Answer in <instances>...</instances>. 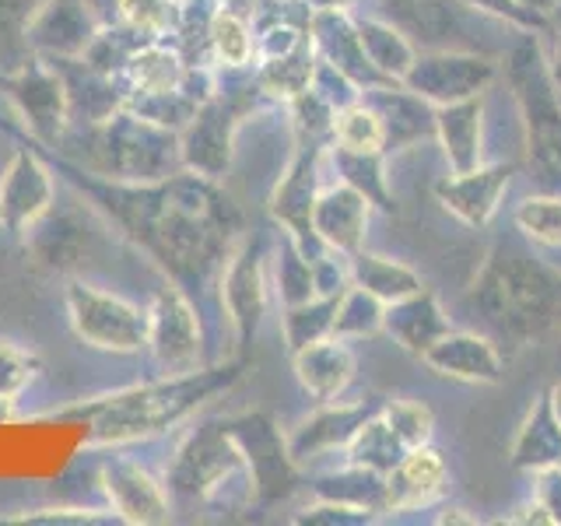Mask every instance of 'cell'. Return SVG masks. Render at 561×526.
I'll list each match as a JSON object with an SVG mask.
<instances>
[{"label":"cell","instance_id":"1","mask_svg":"<svg viewBox=\"0 0 561 526\" xmlns=\"http://www.w3.org/2000/svg\"><path fill=\"white\" fill-rule=\"evenodd\" d=\"M35 148L123 242L145 253L190 298L215 285L228 253L242 239V210L218 180L180 169L158 183H119L81 169L46 145Z\"/></svg>","mask_w":561,"mask_h":526},{"label":"cell","instance_id":"2","mask_svg":"<svg viewBox=\"0 0 561 526\" xmlns=\"http://www.w3.org/2000/svg\"><path fill=\"white\" fill-rule=\"evenodd\" d=\"M242 379V365H201L193 373H175L151 382H134L123 390H110L88 400H75L67 408L46 411V421H75L84 432V449H123L134 443H151L169 435L183 421L197 414L207 400L228 393Z\"/></svg>","mask_w":561,"mask_h":526},{"label":"cell","instance_id":"3","mask_svg":"<svg viewBox=\"0 0 561 526\" xmlns=\"http://www.w3.org/2000/svg\"><path fill=\"white\" fill-rule=\"evenodd\" d=\"M53 151L119 183H158L183 169L180 134L137 116L127 105L92 127H70Z\"/></svg>","mask_w":561,"mask_h":526},{"label":"cell","instance_id":"4","mask_svg":"<svg viewBox=\"0 0 561 526\" xmlns=\"http://www.w3.org/2000/svg\"><path fill=\"white\" fill-rule=\"evenodd\" d=\"M245 67H218V84L210 99L201 105L193 119L180 130L183 169L207 175V180H225L232 165V140L239 123L256 110L263 99L256 75L245 81Z\"/></svg>","mask_w":561,"mask_h":526},{"label":"cell","instance_id":"5","mask_svg":"<svg viewBox=\"0 0 561 526\" xmlns=\"http://www.w3.org/2000/svg\"><path fill=\"white\" fill-rule=\"evenodd\" d=\"M67 323L75 338L105 355H140L148 351V306L140 309L116 291H102L88 281H67Z\"/></svg>","mask_w":561,"mask_h":526},{"label":"cell","instance_id":"6","mask_svg":"<svg viewBox=\"0 0 561 526\" xmlns=\"http://www.w3.org/2000/svg\"><path fill=\"white\" fill-rule=\"evenodd\" d=\"M245 470L242 453L236 446L232 432L225 428V418H210L190 425L186 435L175 443L165 464V488L169 495L183 499H210L218 488H225Z\"/></svg>","mask_w":561,"mask_h":526},{"label":"cell","instance_id":"7","mask_svg":"<svg viewBox=\"0 0 561 526\" xmlns=\"http://www.w3.org/2000/svg\"><path fill=\"white\" fill-rule=\"evenodd\" d=\"M0 95L8 99L18 123H22V134L32 137L35 145L57 148L70 130L67 88L60 70L46 57L32 53L22 67L0 70Z\"/></svg>","mask_w":561,"mask_h":526},{"label":"cell","instance_id":"8","mask_svg":"<svg viewBox=\"0 0 561 526\" xmlns=\"http://www.w3.org/2000/svg\"><path fill=\"white\" fill-rule=\"evenodd\" d=\"M49 158L32 145V140L14 130V148L4 172H0V228L8 236L25 239L28 228L49 215L57 204V183H53Z\"/></svg>","mask_w":561,"mask_h":526},{"label":"cell","instance_id":"9","mask_svg":"<svg viewBox=\"0 0 561 526\" xmlns=\"http://www.w3.org/2000/svg\"><path fill=\"white\" fill-rule=\"evenodd\" d=\"M148 355L165 376L193 373L204 358V327L193 298L165 281L148 302Z\"/></svg>","mask_w":561,"mask_h":526},{"label":"cell","instance_id":"10","mask_svg":"<svg viewBox=\"0 0 561 526\" xmlns=\"http://www.w3.org/2000/svg\"><path fill=\"white\" fill-rule=\"evenodd\" d=\"M225 428L232 432L236 446L242 453V464L253 481L260 505H271L277 499L291 495V488L298 484L295 456L274 421L260 411H250V414L225 418Z\"/></svg>","mask_w":561,"mask_h":526},{"label":"cell","instance_id":"11","mask_svg":"<svg viewBox=\"0 0 561 526\" xmlns=\"http://www.w3.org/2000/svg\"><path fill=\"white\" fill-rule=\"evenodd\" d=\"M218 295H221V312L228 327H232L236 347L250 351L256 341V330L267 312V277H263V239L260 236H242L236 250L228 253L225 267L218 274Z\"/></svg>","mask_w":561,"mask_h":526},{"label":"cell","instance_id":"12","mask_svg":"<svg viewBox=\"0 0 561 526\" xmlns=\"http://www.w3.org/2000/svg\"><path fill=\"white\" fill-rule=\"evenodd\" d=\"M102 495L110 502L119 523L127 526H162L172 519V499L162 478L137 464L134 456L113 453L99 467Z\"/></svg>","mask_w":561,"mask_h":526},{"label":"cell","instance_id":"13","mask_svg":"<svg viewBox=\"0 0 561 526\" xmlns=\"http://www.w3.org/2000/svg\"><path fill=\"white\" fill-rule=\"evenodd\" d=\"M513 84L523 99L526 127H530V155L540 172H548L543 180L561 172V110L548 88V78L537 64V49L523 46L513 64Z\"/></svg>","mask_w":561,"mask_h":526},{"label":"cell","instance_id":"14","mask_svg":"<svg viewBox=\"0 0 561 526\" xmlns=\"http://www.w3.org/2000/svg\"><path fill=\"white\" fill-rule=\"evenodd\" d=\"M99 28L102 14L92 0H43L28 22V49L46 60L84 57Z\"/></svg>","mask_w":561,"mask_h":526},{"label":"cell","instance_id":"15","mask_svg":"<svg viewBox=\"0 0 561 526\" xmlns=\"http://www.w3.org/2000/svg\"><path fill=\"white\" fill-rule=\"evenodd\" d=\"M316 162H320V140L298 137V151L271 193V215L288 228V236H295L306 253H309V242L316 239L312 204L320 197V193H316Z\"/></svg>","mask_w":561,"mask_h":526},{"label":"cell","instance_id":"16","mask_svg":"<svg viewBox=\"0 0 561 526\" xmlns=\"http://www.w3.org/2000/svg\"><path fill=\"white\" fill-rule=\"evenodd\" d=\"M60 70L64 88H67V110H70V127H92L102 123L105 116H113L116 110L127 105L130 88L123 78L102 75L84 57H64L49 60Z\"/></svg>","mask_w":561,"mask_h":526},{"label":"cell","instance_id":"17","mask_svg":"<svg viewBox=\"0 0 561 526\" xmlns=\"http://www.w3.org/2000/svg\"><path fill=\"white\" fill-rule=\"evenodd\" d=\"M365 228V197L355 186H333L312 204V232L330 250H358Z\"/></svg>","mask_w":561,"mask_h":526},{"label":"cell","instance_id":"18","mask_svg":"<svg viewBox=\"0 0 561 526\" xmlns=\"http://www.w3.org/2000/svg\"><path fill=\"white\" fill-rule=\"evenodd\" d=\"M291 355H295L298 382H302V390L316 400H333L347 386L351 373H355V362H351L347 347L327 338L298 347Z\"/></svg>","mask_w":561,"mask_h":526},{"label":"cell","instance_id":"19","mask_svg":"<svg viewBox=\"0 0 561 526\" xmlns=\"http://www.w3.org/2000/svg\"><path fill=\"white\" fill-rule=\"evenodd\" d=\"M25 242L43 267L67 271L70 263L81 256V250H88V232L78 221V215H60L57 204H53L49 215H43L25 232Z\"/></svg>","mask_w":561,"mask_h":526},{"label":"cell","instance_id":"20","mask_svg":"<svg viewBox=\"0 0 561 526\" xmlns=\"http://www.w3.org/2000/svg\"><path fill=\"white\" fill-rule=\"evenodd\" d=\"M186 60L169 39H151L140 46L134 57L123 67V81L130 92H172L183 81Z\"/></svg>","mask_w":561,"mask_h":526},{"label":"cell","instance_id":"21","mask_svg":"<svg viewBox=\"0 0 561 526\" xmlns=\"http://www.w3.org/2000/svg\"><path fill=\"white\" fill-rule=\"evenodd\" d=\"M256 75V84L263 95L271 99H295L302 95L306 88L312 84V75H316V46L312 39L306 35L302 43H298L295 49L280 53V57L274 60H260V67L253 70Z\"/></svg>","mask_w":561,"mask_h":526},{"label":"cell","instance_id":"22","mask_svg":"<svg viewBox=\"0 0 561 526\" xmlns=\"http://www.w3.org/2000/svg\"><path fill=\"white\" fill-rule=\"evenodd\" d=\"M508 183V169H491V172H460V180L438 186V197L453 207L456 215L467 218L470 225L488 221V215L495 210V201L502 186Z\"/></svg>","mask_w":561,"mask_h":526},{"label":"cell","instance_id":"23","mask_svg":"<svg viewBox=\"0 0 561 526\" xmlns=\"http://www.w3.org/2000/svg\"><path fill=\"white\" fill-rule=\"evenodd\" d=\"M446 478V467L438 460V453L432 449H414L408 453V460L397 467V473L386 484V502L390 505H421L432 495H438Z\"/></svg>","mask_w":561,"mask_h":526},{"label":"cell","instance_id":"24","mask_svg":"<svg viewBox=\"0 0 561 526\" xmlns=\"http://www.w3.org/2000/svg\"><path fill=\"white\" fill-rule=\"evenodd\" d=\"M362 418H365L362 408H327L320 414H312L288 443L295 464L306 460V456H312V453H320V449L337 446V443H351V435L362 428Z\"/></svg>","mask_w":561,"mask_h":526},{"label":"cell","instance_id":"25","mask_svg":"<svg viewBox=\"0 0 561 526\" xmlns=\"http://www.w3.org/2000/svg\"><path fill=\"white\" fill-rule=\"evenodd\" d=\"M428 362L460 379H499V358L484 341L449 338L428 351Z\"/></svg>","mask_w":561,"mask_h":526},{"label":"cell","instance_id":"26","mask_svg":"<svg viewBox=\"0 0 561 526\" xmlns=\"http://www.w3.org/2000/svg\"><path fill=\"white\" fill-rule=\"evenodd\" d=\"M491 78V67L484 60H432L428 67L417 70V84H425L428 95L438 99H460L470 95L473 88H481Z\"/></svg>","mask_w":561,"mask_h":526},{"label":"cell","instance_id":"27","mask_svg":"<svg viewBox=\"0 0 561 526\" xmlns=\"http://www.w3.org/2000/svg\"><path fill=\"white\" fill-rule=\"evenodd\" d=\"M210 57H215V67H250V60L256 57V35H253V22H242V18L218 11L210 18Z\"/></svg>","mask_w":561,"mask_h":526},{"label":"cell","instance_id":"28","mask_svg":"<svg viewBox=\"0 0 561 526\" xmlns=\"http://www.w3.org/2000/svg\"><path fill=\"white\" fill-rule=\"evenodd\" d=\"M341 295H312L309 302L285 306V338L288 347L298 351L312 341H323L333 333V316H337Z\"/></svg>","mask_w":561,"mask_h":526},{"label":"cell","instance_id":"29","mask_svg":"<svg viewBox=\"0 0 561 526\" xmlns=\"http://www.w3.org/2000/svg\"><path fill=\"white\" fill-rule=\"evenodd\" d=\"M151 43L148 35H140L134 28H127L123 22H105L99 28V35L92 39V46L84 49V60L92 64L95 70H102V75H113L119 78L123 67H127V60L134 57V53Z\"/></svg>","mask_w":561,"mask_h":526},{"label":"cell","instance_id":"30","mask_svg":"<svg viewBox=\"0 0 561 526\" xmlns=\"http://www.w3.org/2000/svg\"><path fill=\"white\" fill-rule=\"evenodd\" d=\"M43 0H0V70L22 67L28 49V22Z\"/></svg>","mask_w":561,"mask_h":526},{"label":"cell","instance_id":"31","mask_svg":"<svg viewBox=\"0 0 561 526\" xmlns=\"http://www.w3.org/2000/svg\"><path fill=\"white\" fill-rule=\"evenodd\" d=\"M127 110L158 123V127H169V130L180 134L193 119V113L201 110V102L193 95H186L183 88H172V92H130Z\"/></svg>","mask_w":561,"mask_h":526},{"label":"cell","instance_id":"32","mask_svg":"<svg viewBox=\"0 0 561 526\" xmlns=\"http://www.w3.org/2000/svg\"><path fill=\"white\" fill-rule=\"evenodd\" d=\"M478 113H481L478 102H463L438 116V127H443L446 151L456 172H470L473 162H478Z\"/></svg>","mask_w":561,"mask_h":526},{"label":"cell","instance_id":"33","mask_svg":"<svg viewBox=\"0 0 561 526\" xmlns=\"http://www.w3.org/2000/svg\"><path fill=\"white\" fill-rule=\"evenodd\" d=\"M277 291H280V302L285 306L309 302V298L316 295L312 260L302 245H298L295 236H288L277 250Z\"/></svg>","mask_w":561,"mask_h":526},{"label":"cell","instance_id":"34","mask_svg":"<svg viewBox=\"0 0 561 526\" xmlns=\"http://www.w3.org/2000/svg\"><path fill=\"white\" fill-rule=\"evenodd\" d=\"M180 8L172 0H116V22L148 35V39H169Z\"/></svg>","mask_w":561,"mask_h":526},{"label":"cell","instance_id":"35","mask_svg":"<svg viewBox=\"0 0 561 526\" xmlns=\"http://www.w3.org/2000/svg\"><path fill=\"white\" fill-rule=\"evenodd\" d=\"M355 277H358V288L373 291L376 298H408L417 291V277L411 271L393 267L390 260H379V256H358Z\"/></svg>","mask_w":561,"mask_h":526},{"label":"cell","instance_id":"36","mask_svg":"<svg viewBox=\"0 0 561 526\" xmlns=\"http://www.w3.org/2000/svg\"><path fill=\"white\" fill-rule=\"evenodd\" d=\"M333 137L344 151H358V155H376L382 145V123L362 110V105H347L337 116H333Z\"/></svg>","mask_w":561,"mask_h":526},{"label":"cell","instance_id":"37","mask_svg":"<svg viewBox=\"0 0 561 526\" xmlns=\"http://www.w3.org/2000/svg\"><path fill=\"white\" fill-rule=\"evenodd\" d=\"M43 362L35 351L22 347L18 341L0 338V393L8 397H22L28 386L39 379Z\"/></svg>","mask_w":561,"mask_h":526},{"label":"cell","instance_id":"38","mask_svg":"<svg viewBox=\"0 0 561 526\" xmlns=\"http://www.w3.org/2000/svg\"><path fill=\"white\" fill-rule=\"evenodd\" d=\"M379 323H382V309L376 302V295L365 288H355L337 302L333 338H344V333H373Z\"/></svg>","mask_w":561,"mask_h":526},{"label":"cell","instance_id":"39","mask_svg":"<svg viewBox=\"0 0 561 526\" xmlns=\"http://www.w3.org/2000/svg\"><path fill=\"white\" fill-rule=\"evenodd\" d=\"M11 526H95V523H119L113 508H32L22 516H8Z\"/></svg>","mask_w":561,"mask_h":526},{"label":"cell","instance_id":"40","mask_svg":"<svg viewBox=\"0 0 561 526\" xmlns=\"http://www.w3.org/2000/svg\"><path fill=\"white\" fill-rule=\"evenodd\" d=\"M393 327H397L400 338L408 341V347H428V338L443 330V320H438L432 298H421V302L400 309L397 316L390 312V330Z\"/></svg>","mask_w":561,"mask_h":526},{"label":"cell","instance_id":"41","mask_svg":"<svg viewBox=\"0 0 561 526\" xmlns=\"http://www.w3.org/2000/svg\"><path fill=\"white\" fill-rule=\"evenodd\" d=\"M519 225L540 242H561V201H526Z\"/></svg>","mask_w":561,"mask_h":526},{"label":"cell","instance_id":"42","mask_svg":"<svg viewBox=\"0 0 561 526\" xmlns=\"http://www.w3.org/2000/svg\"><path fill=\"white\" fill-rule=\"evenodd\" d=\"M386 425L393 428V435L403 446H417L421 438L428 435L432 418L425 408H417V403H393V408L386 411Z\"/></svg>","mask_w":561,"mask_h":526},{"label":"cell","instance_id":"43","mask_svg":"<svg viewBox=\"0 0 561 526\" xmlns=\"http://www.w3.org/2000/svg\"><path fill=\"white\" fill-rule=\"evenodd\" d=\"M215 8L242 18V22H256L260 18V0H215Z\"/></svg>","mask_w":561,"mask_h":526},{"label":"cell","instance_id":"44","mask_svg":"<svg viewBox=\"0 0 561 526\" xmlns=\"http://www.w3.org/2000/svg\"><path fill=\"white\" fill-rule=\"evenodd\" d=\"M18 418H22V411H18V397L0 393V425H14Z\"/></svg>","mask_w":561,"mask_h":526},{"label":"cell","instance_id":"45","mask_svg":"<svg viewBox=\"0 0 561 526\" xmlns=\"http://www.w3.org/2000/svg\"><path fill=\"white\" fill-rule=\"evenodd\" d=\"M481 4L495 8V11H508L513 18H523V14H519V8H513V0H481Z\"/></svg>","mask_w":561,"mask_h":526},{"label":"cell","instance_id":"46","mask_svg":"<svg viewBox=\"0 0 561 526\" xmlns=\"http://www.w3.org/2000/svg\"><path fill=\"white\" fill-rule=\"evenodd\" d=\"M554 411H558V421H561V386L554 390Z\"/></svg>","mask_w":561,"mask_h":526},{"label":"cell","instance_id":"47","mask_svg":"<svg viewBox=\"0 0 561 526\" xmlns=\"http://www.w3.org/2000/svg\"><path fill=\"white\" fill-rule=\"evenodd\" d=\"M172 4H175V8H183V4H190V0H172Z\"/></svg>","mask_w":561,"mask_h":526},{"label":"cell","instance_id":"48","mask_svg":"<svg viewBox=\"0 0 561 526\" xmlns=\"http://www.w3.org/2000/svg\"><path fill=\"white\" fill-rule=\"evenodd\" d=\"M558 70H561V49H558Z\"/></svg>","mask_w":561,"mask_h":526}]
</instances>
